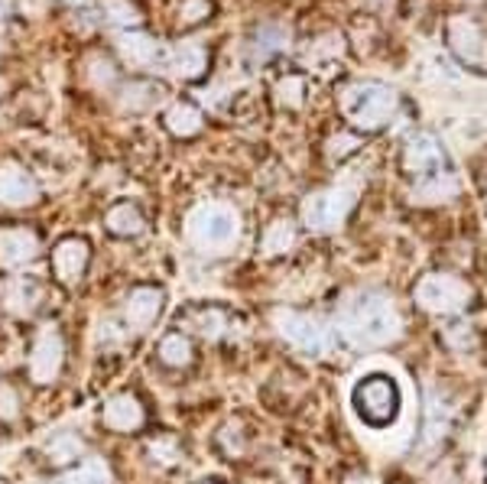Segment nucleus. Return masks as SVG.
Instances as JSON below:
<instances>
[{
  "label": "nucleus",
  "mask_w": 487,
  "mask_h": 484,
  "mask_svg": "<svg viewBox=\"0 0 487 484\" xmlns=\"http://www.w3.org/2000/svg\"><path fill=\"white\" fill-rule=\"evenodd\" d=\"M397 305L380 293H364L345 313V332L361 345H387L399 335Z\"/></svg>",
  "instance_id": "f257e3e1"
},
{
  "label": "nucleus",
  "mask_w": 487,
  "mask_h": 484,
  "mask_svg": "<svg viewBox=\"0 0 487 484\" xmlns=\"http://www.w3.org/2000/svg\"><path fill=\"white\" fill-rule=\"evenodd\" d=\"M341 111H345V118L351 124L361 127V130H377V127H384L393 118V111H397V95H393V88L377 82L347 85L345 95H341Z\"/></svg>",
  "instance_id": "f03ea898"
},
{
  "label": "nucleus",
  "mask_w": 487,
  "mask_h": 484,
  "mask_svg": "<svg viewBox=\"0 0 487 484\" xmlns=\"http://www.w3.org/2000/svg\"><path fill=\"white\" fill-rule=\"evenodd\" d=\"M351 403H355L357 417L374 429H384L397 419L399 413V387L387 374H370L351 390Z\"/></svg>",
  "instance_id": "7ed1b4c3"
},
{
  "label": "nucleus",
  "mask_w": 487,
  "mask_h": 484,
  "mask_svg": "<svg viewBox=\"0 0 487 484\" xmlns=\"http://www.w3.org/2000/svg\"><path fill=\"white\" fill-rule=\"evenodd\" d=\"M471 286L455 273H426L416 283L413 299L429 315H458L471 305Z\"/></svg>",
  "instance_id": "20e7f679"
},
{
  "label": "nucleus",
  "mask_w": 487,
  "mask_h": 484,
  "mask_svg": "<svg viewBox=\"0 0 487 484\" xmlns=\"http://www.w3.org/2000/svg\"><path fill=\"white\" fill-rule=\"evenodd\" d=\"M62 371H66V335L56 322H46L30 345L26 374L36 387H49L62 377Z\"/></svg>",
  "instance_id": "39448f33"
},
{
  "label": "nucleus",
  "mask_w": 487,
  "mask_h": 484,
  "mask_svg": "<svg viewBox=\"0 0 487 484\" xmlns=\"http://www.w3.org/2000/svg\"><path fill=\"white\" fill-rule=\"evenodd\" d=\"M189 241L199 251H224L237 241V215L224 205H199L189 215Z\"/></svg>",
  "instance_id": "423d86ee"
},
{
  "label": "nucleus",
  "mask_w": 487,
  "mask_h": 484,
  "mask_svg": "<svg viewBox=\"0 0 487 484\" xmlns=\"http://www.w3.org/2000/svg\"><path fill=\"white\" fill-rule=\"evenodd\" d=\"M276 328H280V335L286 338L293 348L306 351V355H316V358L328 355V348H332V335H328L325 322L309 313L280 309V313H276Z\"/></svg>",
  "instance_id": "0eeeda50"
},
{
  "label": "nucleus",
  "mask_w": 487,
  "mask_h": 484,
  "mask_svg": "<svg viewBox=\"0 0 487 484\" xmlns=\"http://www.w3.org/2000/svg\"><path fill=\"white\" fill-rule=\"evenodd\" d=\"M162 305H166V293L160 286H150V283L130 286L124 303H120V322H124L127 332L143 335V332H150L160 322Z\"/></svg>",
  "instance_id": "6e6552de"
},
{
  "label": "nucleus",
  "mask_w": 487,
  "mask_h": 484,
  "mask_svg": "<svg viewBox=\"0 0 487 484\" xmlns=\"http://www.w3.org/2000/svg\"><path fill=\"white\" fill-rule=\"evenodd\" d=\"M355 199L347 189H322L303 201V221L312 232H332L347 218Z\"/></svg>",
  "instance_id": "1a4fd4ad"
},
{
  "label": "nucleus",
  "mask_w": 487,
  "mask_h": 484,
  "mask_svg": "<svg viewBox=\"0 0 487 484\" xmlns=\"http://www.w3.org/2000/svg\"><path fill=\"white\" fill-rule=\"evenodd\" d=\"M98 423L108 432H118V436H133L147 426V407L133 390H120V394L108 396L98 410Z\"/></svg>",
  "instance_id": "9d476101"
},
{
  "label": "nucleus",
  "mask_w": 487,
  "mask_h": 484,
  "mask_svg": "<svg viewBox=\"0 0 487 484\" xmlns=\"http://www.w3.org/2000/svg\"><path fill=\"white\" fill-rule=\"evenodd\" d=\"M0 309L14 319H33L43 309V283L33 276H4L0 280Z\"/></svg>",
  "instance_id": "9b49d317"
},
{
  "label": "nucleus",
  "mask_w": 487,
  "mask_h": 484,
  "mask_svg": "<svg viewBox=\"0 0 487 484\" xmlns=\"http://www.w3.org/2000/svg\"><path fill=\"white\" fill-rule=\"evenodd\" d=\"M231 328V315L224 313L222 305H208L195 303L185 305L179 313V332H185L189 338H202V342H222Z\"/></svg>",
  "instance_id": "f8f14e48"
},
{
  "label": "nucleus",
  "mask_w": 487,
  "mask_h": 484,
  "mask_svg": "<svg viewBox=\"0 0 487 484\" xmlns=\"http://www.w3.org/2000/svg\"><path fill=\"white\" fill-rule=\"evenodd\" d=\"M91 263V247L85 238H62L52 247V276L59 280L66 290L81 283V276Z\"/></svg>",
  "instance_id": "ddd939ff"
},
{
  "label": "nucleus",
  "mask_w": 487,
  "mask_h": 484,
  "mask_svg": "<svg viewBox=\"0 0 487 484\" xmlns=\"http://www.w3.org/2000/svg\"><path fill=\"white\" fill-rule=\"evenodd\" d=\"M403 166L409 176H416V182L426 180V176L442 172V166H445L442 143H439L432 134L409 137V143H406V149H403Z\"/></svg>",
  "instance_id": "4468645a"
},
{
  "label": "nucleus",
  "mask_w": 487,
  "mask_h": 484,
  "mask_svg": "<svg viewBox=\"0 0 487 484\" xmlns=\"http://www.w3.org/2000/svg\"><path fill=\"white\" fill-rule=\"evenodd\" d=\"M39 257V238L30 228L0 232V270H23Z\"/></svg>",
  "instance_id": "2eb2a0df"
},
{
  "label": "nucleus",
  "mask_w": 487,
  "mask_h": 484,
  "mask_svg": "<svg viewBox=\"0 0 487 484\" xmlns=\"http://www.w3.org/2000/svg\"><path fill=\"white\" fill-rule=\"evenodd\" d=\"M39 199V186L20 166H0V205H33Z\"/></svg>",
  "instance_id": "dca6fc26"
},
{
  "label": "nucleus",
  "mask_w": 487,
  "mask_h": 484,
  "mask_svg": "<svg viewBox=\"0 0 487 484\" xmlns=\"http://www.w3.org/2000/svg\"><path fill=\"white\" fill-rule=\"evenodd\" d=\"M85 439L78 432H56L49 442L43 446V462L49 469H75L78 462H85Z\"/></svg>",
  "instance_id": "f3484780"
},
{
  "label": "nucleus",
  "mask_w": 487,
  "mask_h": 484,
  "mask_svg": "<svg viewBox=\"0 0 487 484\" xmlns=\"http://www.w3.org/2000/svg\"><path fill=\"white\" fill-rule=\"evenodd\" d=\"M156 358H160L162 367H170V371L192 367V361H195L192 338L185 335V332H179V328H172V332H166V335L160 338V345H156Z\"/></svg>",
  "instance_id": "a211bd4d"
},
{
  "label": "nucleus",
  "mask_w": 487,
  "mask_h": 484,
  "mask_svg": "<svg viewBox=\"0 0 487 484\" xmlns=\"http://www.w3.org/2000/svg\"><path fill=\"white\" fill-rule=\"evenodd\" d=\"M449 39H451V46H455V53L465 62H471V66H481V62H484V43H481V33L471 20L455 16V20L449 23Z\"/></svg>",
  "instance_id": "6ab92c4d"
},
{
  "label": "nucleus",
  "mask_w": 487,
  "mask_h": 484,
  "mask_svg": "<svg viewBox=\"0 0 487 484\" xmlns=\"http://www.w3.org/2000/svg\"><path fill=\"white\" fill-rule=\"evenodd\" d=\"M104 224H108V232H111L114 238H137V234H143V228H147L140 209L130 205V201H118V205L108 211Z\"/></svg>",
  "instance_id": "aec40b11"
},
{
  "label": "nucleus",
  "mask_w": 487,
  "mask_h": 484,
  "mask_svg": "<svg viewBox=\"0 0 487 484\" xmlns=\"http://www.w3.org/2000/svg\"><path fill=\"white\" fill-rule=\"evenodd\" d=\"M458 192V182L451 172H436V176H426V180L416 182L413 189V201H420V205H432V201H445L451 199V195Z\"/></svg>",
  "instance_id": "412c9836"
},
{
  "label": "nucleus",
  "mask_w": 487,
  "mask_h": 484,
  "mask_svg": "<svg viewBox=\"0 0 487 484\" xmlns=\"http://www.w3.org/2000/svg\"><path fill=\"white\" fill-rule=\"evenodd\" d=\"M59 484H114V471L104 458L91 455V458L75 465V469H68Z\"/></svg>",
  "instance_id": "4be33fe9"
},
{
  "label": "nucleus",
  "mask_w": 487,
  "mask_h": 484,
  "mask_svg": "<svg viewBox=\"0 0 487 484\" xmlns=\"http://www.w3.org/2000/svg\"><path fill=\"white\" fill-rule=\"evenodd\" d=\"M166 130L170 134H176V137H192V134H199L202 130V114H199V108H192V105H172L170 111H166Z\"/></svg>",
  "instance_id": "5701e85b"
},
{
  "label": "nucleus",
  "mask_w": 487,
  "mask_h": 484,
  "mask_svg": "<svg viewBox=\"0 0 487 484\" xmlns=\"http://www.w3.org/2000/svg\"><path fill=\"white\" fill-rule=\"evenodd\" d=\"M120 53H124L127 62H133V66H153L156 59H160V46L153 43V39L140 36V33H133V36H120Z\"/></svg>",
  "instance_id": "b1692460"
},
{
  "label": "nucleus",
  "mask_w": 487,
  "mask_h": 484,
  "mask_svg": "<svg viewBox=\"0 0 487 484\" xmlns=\"http://www.w3.org/2000/svg\"><path fill=\"white\" fill-rule=\"evenodd\" d=\"M214 442H218L222 455H228V458H241V455L247 452V432H244V426L237 423V419L224 423L222 429H218V436H214Z\"/></svg>",
  "instance_id": "393cba45"
},
{
  "label": "nucleus",
  "mask_w": 487,
  "mask_h": 484,
  "mask_svg": "<svg viewBox=\"0 0 487 484\" xmlns=\"http://www.w3.org/2000/svg\"><path fill=\"white\" fill-rule=\"evenodd\" d=\"M295 241V232H293V224L289 221H274L270 228H266L264 234V253H270V257H276V253H286L289 247H293Z\"/></svg>",
  "instance_id": "a878e982"
},
{
  "label": "nucleus",
  "mask_w": 487,
  "mask_h": 484,
  "mask_svg": "<svg viewBox=\"0 0 487 484\" xmlns=\"http://www.w3.org/2000/svg\"><path fill=\"white\" fill-rule=\"evenodd\" d=\"M172 72L182 75V78H192V75H199L202 68H205V53H202L199 46H182L176 56H172Z\"/></svg>",
  "instance_id": "bb28decb"
},
{
  "label": "nucleus",
  "mask_w": 487,
  "mask_h": 484,
  "mask_svg": "<svg viewBox=\"0 0 487 484\" xmlns=\"http://www.w3.org/2000/svg\"><path fill=\"white\" fill-rule=\"evenodd\" d=\"M147 452L153 455V462H160V465H176L179 458H182V448H179V442L172 439V436H156L147 446Z\"/></svg>",
  "instance_id": "cd10ccee"
},
{
  "label": "nucleus",
  "mask_w": 487,
  "mask_h": 484,
  "mask_svg": "<svg viewBox=\"0 0 487 484\" xmlns=\"http://www.w3.org/2000/svg\"><path fill=\"white\" fill-rule=\"evenodd\" d=\"M445 345H449L451 351H458V355H465V351H471L474 345H478V338H474V328L455 322V325L445 328Z\"/></svg>",
  "instance_id": "c85d7f7f"
},
{
  "label": "nucleus",
  "mask_w": 487,
  "mask_h": 484,
  "mask_svg": "<svg viewBox=\"0 0 487 484\" xmlns=\"http://www.w3.org/2000/svg\"><path fill=\"white\" fill-rule=\"evenodd\" d=\"M104 16L111 23H120V26H130V23H137V10L127 4V0H104Z\"/></svg>",
  "instance_id": "c756f323"
},
{
  "label": "nucleus",
  "mask_w": 487,
  "mask_h": 484,
  "mask_svg": "<svg viewBox=\"0 0 487 484\" xmlns=\"http://www.w3.org/2000/svg\"><path fill=\"white\" fill-rule=\"evenodd\" d=\"M280 101L283 105H289V108H299L303 105V91H306V82L299 78V75H289V78H283L280 82Z\"/></svg>",
  "instance_id": "7c9ffc66"
},
{
  "label": "nucleus",
  "mask_w": 487,
  "mask_h": 484,
  "mask_svg": "<svg viewBox=\"0 0 487 484\" xmlns=\"http://www.w3.org/2000/svg\"><path fill=\"white\" fill-rule=\"evenodd\" d=\"M286 46V36H283L280 30H264L257 36V53H260V59H266L270 53H276V49H283Z\"/></svg>",
  "instance_id": "2f4dec72"
},
{
  "label": "nucleus",
  "mask_w": 487,
  "mask_h": 484,
  "mask_svg": "<svg viewBox=\"0 0 487 484\" xmlns=\"http://www.w3.org/2000/svg\"><path fill=\"white\" fill-rule=\"evenodd\" d=\"M357 149V137H347V134H341V137H335L332 140V147H328V157H347V153H355Z\"/></svg>",
  "instance_id": "473e14b6"
},
{
  "label": "nucleus",
  "mask_w": 487,
  "mask_h": 484,
  "mask_svg": "<svg viewBox=\"0 0 487 484\" xmlns=\"http://www.w3.org/2000/svg\"><path fill=\"white\" fill-rule=\"evenodd\" d=\"M202 16H208V4H205V0H185V4H182V20L185 23H195V20H202Z\"/></svg>",
  "instance_id": "72a5a7b5"
},
{
  "label": "nucleus",
  "mask_w": 487,
  "mask_h": 484,
  "mask_svg": "<svg viewBox=\"0 0 487 484\" xmlns=\"http://www.w3.org/2000/svg\"><path fill=\"white\" fill-rule=\"evenodd\" d=\"M351 484H370L368 478H351Z\"/></svg>",
  "instance_id": "f704fd0d"
},
{
  "label": "nucleus",
  "mask_w": 487,
  "mask_h": 484,
  "mask_svg": "<svg viewBox=\"0 0 487 484\" xmlns=\"http://www.w3.org/2000/svg\"><path fill=\"white\" fill-rule=\"evenodd\" d=\"M10 7V4H7V0H0V14H4V10H7Z\"/></svg>",
  "instance_id": "c9c22d12"
},
{
  "label": "nucleus",
  "mask_w": 487,
  "mask_h": 484,
  "mask_svg": "<svg viewBox=\"0 0 487 484\" xmlns=\"http://www.w3.org/2000/svg\"><path fill=\"white\" fill-rule=\"evenodd\" d=\"M0 484H10V481H7V478H0Z\"/></svg>",
  "instance_id": "e433bc0d"
},
{
  "label": "nucleus",
  "mask_w": 487,
  "mask_h": 484,
  "mask_svg": "<svg viewBox=\"0 0 487 484\" xmlns=\"http://www.w3.org/2000/svg\"><path fill=\"white\" fill-rule=\"evenodd\" d=\"M72 4H81V0H72Z\"/></svg>",
  "instance_id": "4c0bfd02"
},
{
  "label": "nucleus",
  "mask_w": 487,
  "mask_h": 484,
  "mask_svg": "<svg viewBox=\"0 0 487 484\" xmlns=\"http://www.w3.org/2000/svg\"><path fill=\"white\" fill-rule=\"evenodd\" d=\"M205 484H214V481H205Z\"/></svg>",
  "instance_id": "58836bf2"
}]
</instances>
